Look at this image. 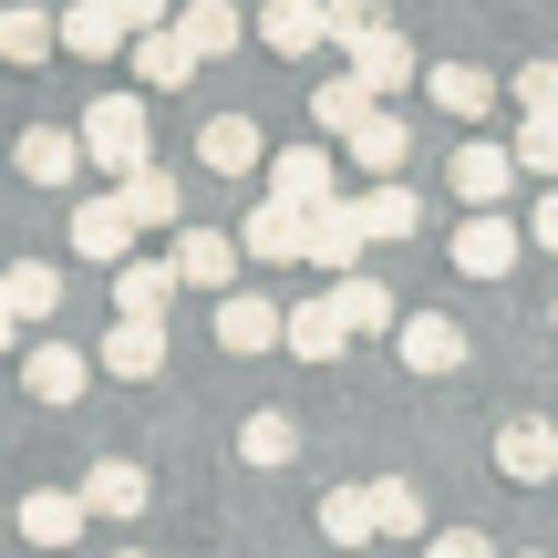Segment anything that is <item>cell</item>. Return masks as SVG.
I'll use <instances>...</instances> for the list:
<instances>
[{"label": "cell", "instance_id": "e0dca14e", "mask_svg": "<svg viewBox=\"0 0 558 558\" xmlns=\"http://www.w3.org/2000/svg\"><path fill=\"white\" fill-rule=\"evenodd\" d=\"M177 290H228V279H239V239H228V228H177Z\"/></svg>", "mask_w": 558, "mask_h": 558}, {"label": "cell", "instance_id": "ab89813d", "mask_svg": "<svg viewBox=\"0 0 558 558\" xmlns=\"http://www.w3.org/2000/svg\"><path fill=\"white\" fill-rule=\"evenodd\" d=\"M527 239H538V248H558V186L538 197V218H527Z\"/></svg>", "mask_w": 558, "mask_h": 558}, {"label": "cell", "instance_id": "7c38bea8", "mask_svg": "<svg viewBox=\"0 0 558 558\" xmlns=\"http://www.w3.org/2000/svg\"><path fill=\"white\" fill-rule=\"evenodd\" d=\"M445 186H456L465 207H507V197H518V156H507V145H456Z\"/></svg>", "mask_w": 558, "mask_h": 558}, {"label": "cell", "instance_id": "ba28073f", "mask_svg": "<svg viewBox=\"0 0 558 558\" xmlns=\"http://www.w3.org/2000/svg\"><path fill=\"white\" fill-rule=\"evenodd\" d=\"M341 145H352L362 177H403V166H414V124H403L393 104H362V124H352Z\"/></svg>", "mask_w": 558, "mask_h": 558}, {"label": "cell", "instance_id": "1f68e13d", "mask_svg": "<svg viewBox=\"0 0 558 558\" xmlns=\"http://www.w3.org/2000/svg\"><path fill=\"white\" fill-rule=\"evenodd\" d=\"M320 538L331 548H373V497H362V486H331V497H320Z\"/></svg>", "mask_w": 558, "mask_h": 558}, {"label": "cell", "instance_id": "2e32d148", "mask_svg": "<svg viewBox=\"0 0 558 558\" xmlns=\"http://www.w3.org/2000/svg\"><path fill=\"white\" fill-rule=\"evenodd\" d=\"M259 41H269L279 62H311L320 41H331V0H269V11H259Z\"/></svg>", "mask_w": 558, "mask_h": 558}, {"label": "cell", "instance_id": "8992f818", "mask_svg": "<svg viewBox=\"0 0 558 558\" xmlns=\"http://www.w3.org/2000/svg\"><path fill=\"white\" fill-rule=\"evenodd\" d=\"M518 248H527V228L497 218V207H476V218L456 228V269L465 279H507V269H518Z\"/></svg>", "mask_w": 558, "mask_h": 558}, {"label": "cell", "instance_id": "44dd1931", "mask_svg": "<svg viewBox=\"0 0 558 558\" xmlns=\"http://www.w3.org/2000/svg\"><path fill=\"white\" fill-rule=\"evenodd\" d=\"M0 311H11L21 331L52 320V311H62V269H52V259H11V269H0Z\"/></svg>", "mask_w": 558, "mask_h": 558}, {"label": "cell", "instance_id": "9c48e42d", "mask_svg": "<svg viewBox=\"0 0 558 558\" xmlns=\"http://www.w3.org/2000/svg\"><path fill=\"white\" fill-rule=\"evenodd\" d=\"M300 228H311V207H290V197H259V207L239 218V248H248L259 269H290V259H300Z\"/></svg>", "mask_w": 558, "mask_h": 558}, {"label": "cell", "instance_id": "30bf717a", "mask_svg": "<svg viewBox=\"0 0 558 558\" xmlns=\"http://www.w3.org/2000/svg\"><path fill=\"white\" fill-rule=\"evenodd\" d=\"M218 352H239V362L279 352V300L269 290H228L218 300Z\"/></svg>", "mask_w": 558, "mask_h": 558}, {"label": "cell", "instance_id": "f1b7e54d", "mask_svg": "<svg viewBox=\"0 0 558 558\" xmlns=\"http://www.w3.org/2000/svg\"><path fill=\"white\" fill-rule=\"evenodd\" d=\"M331 311H341V331H352V341L362 331H393V290H383L373 269H341L331 279Z\"/></svg>", "mask_w": 558, "mask_h": 558}, {"label": "cell", "instance_id": "7a4b0ae2", "mask_svg": "<svg viewBox=\"0 0 558 558\" xmlns=\"http://www.w3.org/2000/svg\"><path fill=\"white\" fill-rule=\"evenodd\" d=\"M73 145H83V166L124 177V166L156 156V124H145V104H135V94H94V104H83V124H73Z\"/></svg>", "mask_w": 558, "mask_h": 558}, {"label": "cell", "instance_id": "277c9868", "mask_svg": "<svg viewBox=\"0 0 558 558\" xmlns=\"http://www.w3.org/2000/svg\"><path fill=\"white\" fill-rule=\"evenodd\" d=\"M197 166H207V177H259V166H269L259 114H207L197 124Z\"/></svg>", "mask_w": 558, "mask_h": 558}, {"label": "cell", "instance_id": "4316f807", "mask_svg": "<svg viewBox=\"0 0 558 558\" xmlns=\"http://www.w3.org/2000/svg\"><path fill=\"white\" fill-rule=\"evenodd\" d=\"M424 94H435V114H456V124L497 114V83H486L476 62H435V73H424Z\"/></svg>", "mask_w": 558, "mask_h": 558}, {"label": "cell", "instance_id": "b9f144b4", "mask_svg": "<svg viewBox=\"0 0 558 558\" xmlns=\"http://www.w3.org/2000/svg\"><path fill=\"white\" fill-rule=\"evenodd\" d=\"M352 11H373V0H331V21H352Z\"/></svg>", "mask_w": 558, "mask_h": 558}, {"label": "cell", "instance_id": "f35d334b", "mask_svg": "<svg viewBox=\"0 0 558 558\" xmlns=\"http://www.w3.org/2000/svg\"><path fill=\"white\" fill-rule=\"evenodd\" d=\"M104 11H114L124 32H156V21H166V0H104Z\"/></svg>", "mask_w": 558, "mask_h": 558}, {"label": "cell", "instance_id": "6da1fadb", "mask_svg": "<svg viewBox=\"0 0 558 558\" xmlns=\"http://www.w3.org/2000/svg\"><path fill=\"white\" fill-rule=\"evenodd\" d=\"M331 41H341V52H352V62H341V73H352V83H362V94H373V104H393L403 83H414V41H403V32H393V21H383V11H352V21H331Z\"/></svg>", "mask_w": 558, "mask_h": 558}, {"label": "cell", "instance_id": "52a82bcc", "mask_svg": "<svg viewBox=\"0 0 558 558\" xmlns=\"http://www.w3.org/2000/svg\"><path fill=\"white\" fill-rule=\"evenodd\" d=\"M497 476H518V486H548L558 476V424L548 414H507L497 424Z\"/></svg>", "mask_w": 558, "mask_h": 558}, {"label": "cell", "instance_id": "ffe728a7", "mask_svg": "<svg viewBox=\"0 0 558 558\" xmlns=\"http://www.w3.org/2000/svg\"><path fill=\"white\" fill-rule=\"evenodd\" d=\"M279 341H290L300 362H341V352H352V331H341L331 290H320V300H300V311H279Z\"/></svg>", "mask_w": 558, "mask_h": 558}, {"label": "cell", "instance_id": "7bdbcfd3", "mask_svg": "<svg viewBox=\"0 0 558 558\" xmlns=\"http://www.w3.org/2000/svg\"><path fill=\"white\" fill-rule=\"evenodd\" d=\"M114 558H145V548H114Z\"/></svg>", "mask_w": 558, "mask_h": 558}, {"label": "cell", "instance_id": "ee69618b", "mask_svg": "<svg viewBox=\"0 0 558 558\" xmlns=\"http://www.w3.org/2000/svg\"><path fill=\"white\" fill-rule=\"evenodd\" d=\"M548 320H558V300H548Z\"/></svg>", "mask_w": 558, "mask_h": 558}, {"label": "cell", "instance_id": "e575fe53", "mask_svg": "<svg viewBox=\"0 0 558 558\" xmlns=\"http://www.w3.org/2000/svg\"><path fill=\"white\" fill-rule=\"evenodd\" d=\"M362 104H373V94H362L352 73H331V83L311 94V124H320V135H352V124H362Z\"/></svg>", "mask_w": 558, "mask_h": 558}, {"label": "cell", "instance_id": "d6986e66", "mask_svg": "<svg viewBox=\"0 0 558 558\" xmlns=\"http://www.w3.org/2000/svg\"><path fill=\"white\" fill-rule=\"evenodd\" d=\"M11 166H21L32 186H73V177H83V145H73V124H32V135L11 145Z\"/></svg>", "mask_w": 558, "mask_h": 558}, {"label": "cell", "instance_id": "9a60e30c", "mask_svg": "<svg viewBox=\"0 0 558 558\" xmlns=\"http://www.w3.org/2000/svg\"><path fill=\"white\" fill-rule=\"evenodd\" d=\"M94 373H124V383H156V373H166V320H124V311H114V331H104Z\"/></svg>", "mask_w": 558, "mask_h": 558}, {"label": "cell", "instance_id": "cb8c5ba5", "mask_svg": "<svg viewBox=\"0 0 558 558\" xmlns=\"http://www.w3.org/2000/svg\"><path fill=\"white\" fill-rule=\"evenodd\" d=\"M52 52H83V62H114V52H124V21L104 11V0H73V11L52 21Z\"/></svg>", "mask_w": 558, "mask_h": 558}, {"label": "cell", "instance_id": "4dcf8cb0", "mask_svg": "<svg viewBox=\"0 0 558 558\" xmlns=\"http://www.w3.org/2000/svg\"><path fill=\"white\" fill-rule=\"evenodd\" d=\"M239 456H248V465H290V456H300V424L279 414V403H259V414L239 424Z\"/></svg>", "mask_w": 558, "mask_h": 558}, {"label": "cell", "instance_id": "8fae6325", "mask_svg": "<svg viewBox=\"0 0 558 558\" xmlns=\"http://www.w3.org/2000/svg\"><path fill=\"white\" fill-rule=\"evenodd\" d=\"M83 518H145V497H156V486H145V465L135 456H104V465H83Z\"/></svg>", "mask_w": 558, "mask_h": 558}, {"label": "cell", "instance_id": "d590c367", "mask_svg": "<svg viewBox=\"0 0 558 558\" xmlns=\"http://www.w3.org/2000/svg\"><path fill=\"white\" fill-rule=\"evenodd\" d=\"M507 156H518V177H558V114H527Z\"/></svg>", "mask_w": 558, "mask_h": 558}, {"label": "cell", "instance_id": "3957f363", "mask_svg": "<svg viewBox=\"0 0 558 558\" xmlns=\"http://www.w3.org/2000/svg\"><path fill=\"white\" fill-rule=\"evenodd\" d=\"M393 362L424 373V383H445V373H465V331L445 311H393Z\"/></svg>", "mask_w": 558, "mask_h": 558}, {"label": "cell", "instance_id": "7402d4cb", "mask_svg": "<svg viewBox=\"0 0 558 558\" xmlns=\"http://www.w3.org/2000/svg\"><path fill=\"white\" fill-rule=\"evenodd\" d=\"M166 32H177L197 62H218V52H239V32H248V21H239V0H186V11L166 21Z\"/></svg>", "mask_w": 558, "mask_h": 558}, {"label": "cell", "instance_id": "5b68a950", "mask_svg": "<svg viewBox=\"0 0 558 558\" xmlns=\"http://www.w3.org/2000/svg\"><path fill=\"white\" fill-rule=\"evenodd\" d=\"M362 248H373V239H362V218H352V197H320L311 207V228H300V259H311V269H362Z\"/></svg>", "mask_w": 558, "mask_h": 558}, {"label": "cell", "instance_id": "83f0119b", "mask_svg": "<svg viewBox=\"0 0 558 558\" xmlns=\"http://www.w3.org/2000/svg\"><path fill=\"white\" fill-rule=\"evenodd\" d=\"M352 218H362V239H414L424 207H414V186H403V177H373V186L352 197Z\"/></svg>", "mask_w": 558, "mask_h": 558}, {"label": "cell", "instance_id": "484cf974", "mask_svg": "<svg viewBox=\"0 0 558 558\" xmlns=\"http://www.w3.org/2000/svg\"><path fill=\"white\" fill-rule=\"evenodd\" d=\"M166 300H177V269L166 259H114V311L124 320H166Z\"/></svg>", "mask_w": 558, "mask_h": 558}, {"label": "cell", "instance_id": "d6a6232c", "mask_svg": "<svg viewBox=\"0 0 558 558\" xmlns=\"http://www.w3.org/2000/svg\"><path fill=\"white\" fill-rule=\"evenodd\" d=\"M0 62H52V11L11 0V11H0Z\"/></svg>", "mask_w": 558, "mask_h": 558}, {"label": "cell", "instance_id": "f546056e", "mask_svg": "<svg viewBox=\"0 0 558 558\" xmlns=\"http://www.w3.org/2000/svg\"><path fill=\"white\" fill-rule=\"evenodd\" d=\"M124 52H135V73L156 83V94H177V83H197V52H186V41L166 32V21H156V32H124Z\"/></svg>", "mask_w": 558, "mask_h": 558}, {"label": "cell", "instance_id": "74e56055", "mask_svg": "<svg viewBox=\"0 0 558 558\" xmlns=\"http://www.w3.org/2000/svg\"><path fill=\"white\" fill-rule=\"evenodd\" d=\"M424 558H497V538H476V527H445V538H424Z\"/></svg>", "mask_w": 558, "mask_h": 558}, {"label": "cell", "instance_id": "f6af8a7d", "mask_svg": "<svg viewBox=\"0 0 558 558\" xmlns=\"http://www.w3.org/2000/svg\"><path fill=\"white\" fill-rule=\"evenodd\" d=\"M0 527H11V518H0Z\"/></svg>", "mask_w": 558, "mask_h": 558}, {"label": "cell", "instance_id": "603a6c76", "mask_svg": "<svg viewBox=\"0 0 558 558\" xmlns=\"http://www.w3.org/2000/svg\"><path fill=\"white\" fill-rule=\"evenodd\" d=\"M269 197H290V207L341 197V186H331V145H290V156H269Z\"/></svg>", "mask_w": 558, "mask_h": 558}, {"label": "cell", "instance_id": "ac0fdd59", "mask_svg": "<svg viewBox=\"0 0 558 558\" xmlns=\"http://www.w3.org/2000/svg\"><path fill=\"white\" fill-rule=\"evenodd\" d=\"M11 527H21L32 548H73V538H83V497H73V486H32V497L11 507Z\"/></svg>", "mask_w": 558, "mask_h": 558}, {"label": "cell", "instance_id": "8d00e7d4", "mask_svg": "<svg viewBox=\"0 0 558 558\" xmlns=\"http://www.w3.org/2000/svg\"><path fill=\"white\" fill-rule=\"evenodd\" d=\"M518 114H558V62H527L518 73Z\"/></svg>", "mask_w": 558, "mask_h": 558}, {"label": "cell", "instance_id": "d4e9b609", "mask_svg": "<svg viewBox=\"0 0 558 558\" xmlns=\"http://www.w3.org/2000/svg\"><path fill=\"white\" fill-rule=\"evenodd\" d=\"M73 248H83L94 269H114L124 248H135V218H124L114 197H83V207H73Z\"/></svg>", "mask_w": 558, "mask_h": 558}, {"label": "cell", "instance_id": "836d02e7", "mask_svg": "<svg viewBox=\"0 0 558 558\" xmlns=\"http://www.w3.org/2000/svg\"><path fill=\"white\" fill-rule=\"evenodd\" d=\"M362 497H373V538H414V527H424L414 476H383V486H362Z\"/></svg>", "mask_w": 558, "mask_h": 558}, {"label": "cell", "instance_id": "60d3db41", "mask_svg": "<svg viewBox=\"0 0 558 558\" xmlns=\"http://www.w3.org/2000/svg\"><path fill=\"white\" fill-rule=\"evenodd\" d=\"M11 341H21V320H11V311H0V352H11Z\"/></svg>", "mask_w": 558, "mask_h": 558}, {"label": "cell", "instance_id": "5bb4252c", "mask_svg": "<svg viewBox=\"0 0 558 558\" xmlns=\"http://www.w3.org/2000/svg\"><path fill=\"white\" fill-rule=\"evenodd\" d=\"M114 207H124L135 228H177V218H186V186L145 156V166H124V177H114Z\"/></svg>", "mask_w": 558, "mask_h": 558}, {"label": "cell", "instance_id": "4fadbf2b", "mask_svg": "<svg viewBox=\"0 0 558 558\" xmlns=\"http://www.w3.org/2000/svg\"><path fill=\"white\" fill-rule=\"evenodd\" d=\"M83 383H94V362H83L73 341H32V352H21V393L32 403H83Z\"/></svg>", "mask_w": 558, "mask_h": 558}]
</instances>
